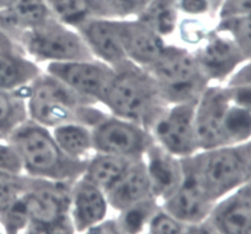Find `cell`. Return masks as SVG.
<instances>
[{"mask_svg":"<svg viewBox=\"0 0 251 234\" xmlns=\"http://www.w3.org/2000/svg\"><path fill=\"white\" fill-rule=\"evenodd\" d=\"M50 131L61 151L70 158L87 162L95 154L91 127L80 123H66L53 128Z\"/></svg>","mask_w":251,"mask_h":234,"instance_id":"obj_22","label":"cell"},{"mask_svg":"<svg viewBox=\"0 0 251 234\" xmlns=\"http://www.w3.org/2000/svg\"><path fill=\"white\" fill-rule=\"evenodd\" d=\"M41 73L38 63L22 51L0 52V90H25Z\"/></svg>","mask_w":251,"mask_h":234,"instance_id":"obj_21","label":"cell"},{"mask_svg":"<svg viewBox=\"0 0 251 234\" xmlns=\"http://www.w3.org/2000/svg\"><path fill=\"white\" fill-rule=\"evenodd\" d=\"M237 191H239V193H242L243 195L248 196V198L251 199V177L249 178V181H248L247 183H245L244 185H243L242 188Z\"/></svg>","mask_w":251,"mask_h":234,"instance_id":"obj_40","label":"cell"},{"mask_svg":"<svg viewBox=\"0 0 251 234\" xmlns=\"http://www.w3.org/2000/svg\"><path fill=\"white\" fill-rule=\"evenodd\" d=\"M144 159L151 182L152 194L161 205L176 193L183 182L181 158L153 144L146 152Z\"/></svg>","mask_w":251,"mask_h":234,"instance_id":"obj_17","label":"cell"},{"mask_svg":"<svg viewBox=\"0 0 251 234\" xmlns=\"http://www.w3.org/2000/svg\"><path fill=\"white\" fill-rule=\"evenodd\" d=\"M159 208L161 205L156 199H150L145 203L119 212L120 215L117 221L125 234H144L152 216Z\"/></svg>","mask_w":251,"mask_h":234,"instance_id":"obj_28","label":"cell"},{"mask_svg":"<svg viewBox=\"0 0 251 234\" xmlns=\"http://www.w3.org/2000/svg\"><path fill=\"white\" fill-rule=\"evenodd\" d=\"M83 234H125L117 220H104Z\"/></svg>","mask_w":251,"mask_h":234,"instance_id":"obj_36","label":"cell"},{"mask_svg":"<svg viewBox=\"0 0 251 234\" xmlns=\"http://www.w3.org/2000/svg\"><path fill=\"white\" fill-rule=\"evenodd\" d=\"M93 58L115 69L126 63L119 33V20L91 17L76 28Z\"/></svg>","mask_w":251,"mask_h":234,"instance_id":"obj_14","label":"cell"},{"mask_svg":"<svg viewBox=\"0 0 251 234\" xmlns=\"http://www.w3.org/2000/svg\"><path fill=\"white\" fill-rule=\"evenodd\" d=\"M73 183L32 178L24 196L28 226L43 228L70 217V190ZM26 228V230H27Z\"/></svg>","mask_w":251,"mask_h":234,"instance_id":"obj_10","label":"cell"},{"mask_svg":"<svg viewBox=\"0 0 251 234\" xmlns=\"http://www.w3.org/2000/svg\"><path fill=\"white\" fill-rule=\"evenodd\" d=\"M193 53L211 85L227 83L247 61L234 42L217 28L208 31Z\"/></svg>","mask_w":251,"mask_h":234,"instance_id":"obj_11","label":"cell"},{"mask_svg":"<svg viewBox=\"0 0 251 234\" xmlns=\"http://www.w3.org/2000/svg\"><path fill=\"white\" fill-rule=\"evenodd\" d=\"M227 83L233 85H248L251 87V60L245 61Z\"/></svg>","mask_w":251,"mask_h":234,"instance_id":"obj_37","label":"cell"},{"mask_svg":"<svg viewBox=\"0 0 251 234\" xmlns=\"http://www.w3.org/2000/svg\"><path fill=\"white\" fill-rule=\"evenodd\" d=\"M113 71V68L97 59L50 63L46 68V73L95 103L102 101L112 80Z\"/></svg>","mask_w":251,"mask_h":234,"instance_id":"obj_12","label":"cell"},{"mask_svg":"<svg viewBox=\"0 0 251 234\" xmlns=\"http://www.w3.org/2000/svg\"><path fill=\"white\" fill-rule=\"evenodd\" d=\"M0 172L25 174L21 158L9 140H0Z\"/></svg>","mask_w":251,"mask_h":234,"instance_id":"obj_32","label":"cell"},{"mask_svg":"<svg viewBox=\"0 0 251 234\" xmlns=\"http://www.w3.org/2000/svg\"><path fill=\"white\" fill-rule=\"evenodd\" d=\"M216 28L234 42L245 60H251V15L218 20Z\"/></svg>","mask_w":251,"mask_h":234,"instance_id":"obj_30","label":"cell"},{"mask_svg":"<svg viewBox=\"0 0 251 234\" xmlns=\"http://www.w3.org/2000/svg\"><path fill=\"white\" fill-rule=\"evenodd\" d=\"M183 234H217L210 221L196 223V225H186Z\"/></svg>","mask_w":251,"mask_h":234,"instance_id":"obj_38","label":"cell"},{"mask_svg":"<svg viewBox=\"0 0 251 234\" xmlns=\"http://www.w3.org/2000/svg\"><path fill=\"white\" fill-rule=\"evenodd\" d=\"M208 1H210V4L212 5L215 14L217 15V11H218V9H220V6H221V4H222L223 0H208Z\"/></svg>","mask_w":251,"mask_h":234,"instance_id":"obj_41","label":"cell"},{"mask_svg":"<svg viewBox=\"0 0 251 234\" xmlns=\"http://www.w3.org/2000/svg\"><path fill=\"white\" fill-rule=\"evenodd\" d=\"M132 162L134 161L122 158V157L95 152L86 163L83 177L100 186L105 193L122 178V176L126 172Z\"/></svg>","mask_w":251,"mask_h":234,"instance_id":"obj_23","label":"cell"},{"mask_svg":"<svg viewBox=\"0 0 251 234\" xmlns=\"http://www.w3.org/2000/svg\"><path fill=\"white\" fill-rule=\"evenodd\" d=\"M1 51H22L17 42L0 26V52ZM24 52V51H22Z\"/></svg>","mask_w":251,"mask_h":234,"instance_id":"obj_39","label":"cell"},{"mask_svg":"<svg viewBox=\"0 0 251 234\" xmlns=\"http://www.w3.org/2000/svg\"><path fill=\"white\" fill-rule=\"evenodd\" d=\"M179 12L176 0H152L136 19L162 38H166L178 27Z\"/></svg>","mask_w":251,"mask_h":234,"instance_id":"obj_24","label":"cell"},{"mask_svg":"<svg viewBox=\"0 0 251 234\" xmlns=\"http://www.w3.org/2000/svg\"><path fill=\"white\" fill-rule=\"evenodd\" d=\"M28 118L26 88L20 91L0 90V140H7Z\"/></svg>","mask_w":251,"mask_h":234,"instance_id":"obj_25","label":"cell"},{"mask_svg":"<svg viewBox=\"0 0 251 234\" xmlns=\"http://www.w3.org/2000/svg\"><path fill=\"white\" fill-rule=\"evenodd\" d=\"M196 103L168 104L150 129L154 144L178 158L199 152L195 127Z\"/></svg>","mask_w":251,"mask_h":234,"instance_id":"obj_9","label":"cell"},{"mask_svg":"<svg viewBox=\"0 0 251 234\" xmlns=\"http://www.w3.org/2000/svg\"><path fill=\"white\" fill-rule=\"evenodd\" d=\"M46 0H10L6 10L0 12V26L17 42L22 31L50 19ZM19 44V43H17Z\"/></svg>","mask_w":251,"mask_h":234,"instance_id":"obj_20","label":"cell"},{"mask_svg":"<svg viewBox=\"0 0 251 234\" xmlns=\"http://www.w3.org/2000/svg\"><path fill=\"white\" fill-rule=\"evenodd\" d=\"M26 100L29 120L47 129L66 123L92 128L107 115L96 108L98 103L80 96L46 71L26 88Z\"/></svg>","mask_w":251,"mask_h":234,"instance_id":"obj_3","label":"cell"},{"mask_svg":"<svg viewBox=\"0 0 251 234\" xmlns=\"http://www.w3.org/2000/svg\"><path fill=\"white\" fill-rule=\"evenodd\" d=\"M31 177L0 172V216L16 205L31 185Z\"/></svg>","mask_w":251,"mask_h":234,"instance_id":"obj_29","label":"cell"},{"mask_svg":"<svg viewBox=\"0 0 251 234\" xmlns=\"http://www.w3.org/2000/svg\"><path fill=\"white\" fill-rule=\"evenodd\" d=\"M152 0H90L91 16L126 20L136 17Z\"/></svg>","mask_w":251,"mask_h":234,"instance_id":"obj_26","label":"cell"},{"mask_svg":"<svg viewBox=\"0 0 251 234\" xmlns=\"http://www.w3.org/2000/svg\"><path fill=\"white\" fill-rule=\"evenodd\" d=\"M247 15H251V0H223L216 16L225 20Z\"/></svg>","mask_w":251,"mask_h":234,"instance_id":"obj_33","label":"cell"},{"mask_svg":"<svg viewBox=\"0 0 251 234\" xmlns=\"http://www.w3.org/2000/svg\"><path fill=\"white\" fill-rule=\"evenodd\" d=\"M0 234H2V232H1V228H0Z\"/></svg>","mask_w":251,"mask_h":234,"instance_id":"obj_43","label":"cell"},{"mask_svg":"<svg viewBox=\"0 0 251 234\" xmlns=\"http://www.w3.org/2000/svg\"><path fill=\"white\" fill-rule=\"evenodd\" d=\"M229 88L233 100L242 105L245 110L251 115V87L248 85H233V83H226Z\"/></svg>","mask_w":251,"mask_h":234,"instance_id":"obj_35","label":"cell"},{"mask_svg":"<svg viewBox=\"0 0 251 234\" xmlns=\"http://www.w3.org/2000/svg\"><path fill=\"white\" fill-rule=\"evenodd\" d=\"M147 70L168 104L196 103L211 85L191 51L166 44Z\"/></svg>","mask_w":251,"mask_h":234,"instance_id":"obj_6","label":"cell"},{"mask_svg":"<svg viewBox=\"0 0 251 234\" xmlns=\"http://www.w3.org/2000/svg\"><path fill=\"white\" fill-rule=\"evenodd\" d=\"M51 16L61 24L77 28L91 19L90 0H46Z\"/></svg>","mask_w":251,"mask_h":234,"instance_id":"obj_27","label":"cell"},{"mask_svg":"<svg viewBox=\"0 0 251 234\" xmlns=\"http://www.w3.org/2000/svg\"><path fill=\"white\" fill-rule=\"evenodd\" d=\"M215 204L239 190L251 177V140L244 144L201 150L181 158Z\"/></svg>","mask_w":251,"mask_h":234,"instance_id":"obj_5","label":"cell"},{"mask_svg":"<svg viewBox=\"0 0 251 234\" xmlns=\"http://www.w3.org/2000/svg\"><path fill=\"white\" fill-rule=\"evenodd\" d=\"M183 164V182L161 208L184 225H196L210 218L216 204L205 194L193 172Z\"/></svg>","mask_w":251,"mask_h":234,"instance_id":"obj_13","label":"cell"},{"mask_svg":"<svg viewBox=\"0 0 251 234\" xmlns=\"http://www.w3.org/2000/svg\"><path fill=\"white\" fill-rule=\"evenodd\" d=\"M119 33L127 60L149 69L161 55L166 41L136 17L119 20Z\"/></svg>","mask_w":251,"mask_h":234,"instance_id":"obj_16","label":"cell"},{"mask_svg":"<svg viewBox=\"0 0 251 234\" xmlns=\"http://www.w3.org/2000/svg\"><path fill=\"white\" fill-rule=\"evenodd\" d=\"M108 204L105 193L81 177L71 185L70 190V217L76 233H85L91 228L107 220Z\"/></svg>","mask_w":251,"mask_h":234,"instance_id":"obj_15","label":"cell"},{"mask_svg":"<svg viewBox=\"0 0 251 234\" xmlns=\"http://www.w3.org/2000/svg\"><path fill=\"white\" fill-rule=\"evenodd\" d=\"M186 225L180 221L176 220L173 216L167 213L162 208H159L152 216L149 226H147V234H183Z\"/></svg>","mask_w":251,"mask_h":234,"instance_id":"obj_31","label":"cell"},{"mask_svg":"<svg viewBox=\"0 0 251 234\" xmlns=\"http://www.w3.org/2000/svg\"><path fill=\"white\" fill-rule=\"evenodd\" d=\"M93 150L97 154L110 155L122 158H144L154 144L150 130L141 125L107 114L92 127Z\"/></svg>","mask_w":251,"mask_h":234,"instance_id":"obj_8","label":"cell"},{"mask_svg":"<svg viewBox=\"0 0 251 234\" xmlns=\"http://www.w3.org/2000/svg\"><path fill=\"white\" fill-rule=\"evenodd\" d=\"M105 196L110 208L118 212H123L150 199H156L152 194L145 159L132 162L122 178L105 191Z\"/></svg>","mask_w":251,"mask_h":234,"instance_id":"obj_18","label":"cell"},{"mask_svg":"<svg viewBox=\"0 0 251 234\" xmlns=\"http://www.w3.org/2000/svg\"><path fill=\"white\" fill-rule=\"evenodd\" d=\"M179 11L191 16H203V15H216L212 5L208 0H176Z\"/></svg>","mask_w":251,"mask_h":234,"instance_id":"obj_34","label":"cell"},{"mask_svg":"<svg viewBox=\"0 0 251 234\" xmlns=\"http://www.w3.org/2000/svg\"><path fill=\"white\" fill-rule=\"evenodd\" d=\"M113 76L100 104L109 114L151 129L168 103L147 69L131 61L113 69Z\"/></svg>","mask_w":251,"mask_h":234,"instance_id":"obj_1","label":"cell"},{"mask_svg":"<svg viewBox=\"0 0 251 234\" xmlns=\"http://www.w3.org/2000/svg\"><path fill=\"white\" fill-rule=\"evenodd\" d=\"M195 127L200 151L251 140V115L233 100L226 83L210 85L199 98Z\"/></svg>","mask_w":251,"mask_h":234,"instance_id":"obj_2","label":"cell"},{"mask_svg":"<svg viewBox=\"0 0 251 234\" xmlns=\"http://www.w3.org/2000/svg\"><path fill=\"white\" fill-rule=\"evenodd\" d=\"M22 162L24 173L43 181L74 183L83 176L87 162L66 156L51 135L50 129L27 120L9 136Z\"/></svg>","mask_w":251,"mask_h":234,"instance_id":"obj_4","label":"cell"},{"mask_svg":"<svg viewBox=\"0 0 251 234\" xmlns=\"http://www.w3.org/2000/svg\"><path fill=\"white\" fill-rule=\"evenodd\" d=\"M9 2H10V0H0V12H2L6 10Z\"/></svg>","mask_w":251,"mask_h":234,"instance_id":"obj_42","label":"cell"},{"mask_svg":"<svg viewBox=\"0 0 251 234\" xmlns=\"http://www.w3.org/2000/svg\"><path fill=\"white\" fill-rule=\"evenodd\" d=\"M17 43L24 53L36 63L95 59L80 33L54 17L22 31L17 37Z\"/></svg>","mask_w":251,"mask_h":234,"instance_id":"obj_7","label":"cell"},{"mask_svg":"<svg viewBox=\"0 0 251 234\" xmlns=\"http://www.w3.org/2000/svg\"><path fill=\"white\" fill-rule=\"evenodd\" d=\"M144 234H147V233H146V232H145V233H144Z\"/></svg>","mask_w":251,"mask_h":234,"instance_id":"obj_44","label":"cell"},{"mask_svg":"<svg viewBox=\"0 0 251 234\" xmlns=\"http://www.w3.org/2000/svg\"><path fill=\"white\" fill-rule=\"evenodd\" d=\"M208 221L217 234H251V199L239 191L226 196L216 204Z\"/></svg>","mask_w":251,"mask_h":234,"instance_id":"obj_19","label":"cell"}]
</instances>
